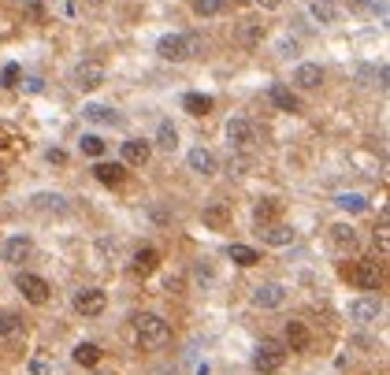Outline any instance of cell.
Instances as JSON below:
<instances>
[{
  "label": "cell",
  "mask_w": 390,
  "mask_h": 375,
  "mask_svg": "<svg viewBox=\"0 0 390 375\" xmlns=\"http://www.w3.org/2000/svg\"><path fill=\"white\" fill-rule=\"evenodd\" d=\"M134 335H138L141 346L156 349V346H164V342L171 338V323L164 316H156V312H138L134 316Z\"/></svg>",
  "instance_id": "cell-1"
},
{
  "label": "cell",
  "mask_w": 390,
  "mask_h": 375,
  "mask_svg": "<svg viewBox=\"0 0 390 375\" xmlns=\"http://www.w3.org/2000/svg\"><path fill=\"white\" fill-rule=\"evenodd\" d=\"M156 53L160 60H171V63H183L197 53V38H186V34H164L156 41Z\"/></svg>",
  "instance_id": "cell-2"
},
{
  "label": "cell",
  "mask_w": 390,
  "mask_h": 375,
  "mask_svg": "<svg viewBox=\"0 0 390 375\" xmlns=\"http://www.w3.org/2000/svg\"><path fill=\"white\" fill-rule=\"evenodd\" d=\"M283 361H286V346H279V342H271V338H264L253 353V364H256L260 375H275L283 368Z\"/></svg>",
  "instance_id": "cell-3"
},
{
  "label": "cell",
  "mask_w": 390,
  "mask_h": 375,
  "mask_svg": "<svg viewBox=\"0 0 390 375\" xmlns=\"http://www.w3.org/2000/svg\"><path fill=\"white\" fill-rule=\"evenodd\" d=\"M15 290H19L30 305H45L48 298H53V286H48L41 275H34V271H19V275H15Z\"/></svg>",
  "instance_id": "cell-4"
},
{
  "label": "cell",
  "mask_w": 390,
  "mask_h": 375,
  "mask_svg": "<svg viewBox=\"0 0 390 375\" xmlns=\"http://www.w3.org/2000/svg\"><path fill=\"white\" fill-rule=\"evenodd\" d=\"M350 279L357 290H379L383 286V260H357L350 268Z\"/></svg>",
  "instance_id": "cell-5"
},
{
  "label": "cell",
  "mask_w": 390,
  "mask_h": 375,
  "mask_svg": "<svg viewBox=\"0 0 390 375\" xmlns=\"http://www.w3.org/2000/svg\"><path fill=\"white\" fill-rule=\"evenodd\" d=\"M101 82H104V67H101L97 60H82V63L71 71V86L82 89V93H93Z\"/></svg>",
  "instance_id": "cell-6"
},
{
  "label": "cell",
  "mask_w": 390,
  "mask_h": 375,
  "mask_svg": "<svg viewBox=\"0 0 390 375\" xmlns=\"http://www.w3.org/2000/svg\"><path fill=\"white\" fill-rule=\"evenodd\" d=\"M104 308H108V293H104V290L86 286V290L75 293V312H78V316H101Z\"/></svg>",
  "instance_id": "cell-7"
},
{
  "label": "cell",
  "mask_w": 390,
  "mask_h": 375,
  "mask_svg": "<svg viewBox=\"0 0 390 375\" xmlns=\"http://www.w3.org/2000/svg\"><path fill=\"white\" fill-rule=\"evenodd\" d=\"M350 320L361 323V327H368V323H379V320H383V301H376V298H353V301H350Z\"/></svg>",
  "instance_id": "cell-8"
},
{
  "label": "cell",
  "mask_w": 390,
  "mask_h": 375,
  "mask_svg": "<svg viewBox=\"0 0 390 375\" xmlns=\"http://www.w3.org/2000/svg\"><path fill=\"white\" fill-rule=\"evenodd\" d=\"M227 141H231L234 149H249V145L256 141V126L246 116H234L231 123H227Z\"/></svg>",
  "instance_id": "cell-9"
},
{
  "label": "cell",
  "mask_w": 390,
  "mask_h": 375,
  "mask_svg": "<svg viewBox=\"0 0 390 375\" xmlns=\"http://www.w3.org/2000/svg\"><path fill=\"white\" fill-rule=\"evenodd\" d=\"M156 268H160V253L153 246H141L134 256H130V275H134V279H149Z\"/></svg>",
  "instance_id": "cell-10"
},
{
  "label": "cell",
  "mask_w": 390,
  "mask_h": 375,
  "mask_svg": "<svg viewBox=\"0 0 390 375\" xmlns=\"http://www.w3.org/2000/svg\"><path fill=\"white\" fill-rule=\"evenodd\" d=\"M30 253H34V241L26 234H11L4 241V249H0V256H4L8 264H23V260H30Z\"/></svg>",
  "instance_id": "cell-11"
},
{
  "label": "cell",
  "mask_w": 390,
  "mask_h": 375,
  "mask_svg": "<svg viewBox=\"0 0 390 375\" xmlns=\"http://www.w3.org/2000/svg\"><path fill=\"white\" fill-rule=\"evenodd\" d=\"M149 156H153V141H145V138H130V141H123V164L141 168V164H149Z\"/></svg>",
  "instance_id": "cell-12"
},
{
  "label": "cell",
  "mask_w": 390,
  "mask_h": 375,
  "mask_svg": "<svg viewBox=\"0 0 390 375\" xmlns=\"http://www.w3.org/2000/svg\"><path fill=\"white\" fill-rule=\"evenodd\" d=\"M186 164H190L193 175H216V156H212V149H205V145H193L186 153Z\"/></svg>",
  "instance_id": "cell-13"
},
{
  "label": "cell",
  "mask_w": 390,
  "mask_h": 375,
  "mask_svg": "<svg viewBox=\"0 0 390 375\" xmlns=\"http://www.w3.org/2000/svg\"><path fill=\"white\" fill-rule=\"evenodd\" d=\"M283 301H286V290L279 283H264V286L253 290V305L256 308H279Z\"/></svg>",
  "instance_id": "cell-14"
},
{
  "label": "cell",
  "mask_w": 390,
  "mask_h": 375,
  "mask_svg": "<svg viewBox=\"0 0 390 375\" xmlns=\"http://www.w3.org/2000/svg\"><path fill=\"white\" fill-rule=\"evenodd\" d=\"M260 238L268 241V246H275V249H283V246H290L294 241V227H286V223H264L260 227Z\"/></svg>",
  "instance_id": "cell-15"
},
{
  "label": "cell",
  "mask_w": 390,
  "mask_h": 375,
  "mask_svg": "<svg viewBox=\"0 0 390 375\" xmlns=\"http://www.w3.org/2000/svg\"><path fill=\"white\" fill-rule=\"evenodd\" d=\"M93 175H97V183H104V186H119L123 178H126V164H116V160H97L93 164Z\"/></svg>",
  "instance_id": "cell-16"
},
{
  "label": "cell",
  "mask_w": 390,
  "mask_h": 375,
  "mask_svg": "<svg viewBox=\"0 0 390 375\" xmlns=\"http://www.w3.org/2000/svg\"><path fill=\"white\" fill-rule=\"evenodd\" d=\"M201 223L208 227V231H227V227H231V208L208 205V208H201Z\"/></svg>",
  "instance_id": "cell-17"
},
{
  "label": "cell",
  "mask_w": 390,
  "mask_h": 375,
  "mask_svg": "<svg viewBox=\"0 0 390 375\" xmlns=\"http://www.w3.org/2000/svg\"><path fill=\"white\" fill-rule=\"evenodd\" d=\"M308 342H313V335H308L305 323H301V320H290V323H286V349L305 353V349H308Z\"/></svg>",
  "instance_id": "cell-18"
},
{
  "label": "cell",
  "mask_w": 390,
  "mask_h": 375,
  "mask_svg": "<svg viewBox=\"0 0 390 375\" xmlns=\"http://www.w3.org/2000/svg\"><path fill=\"white\" fill-rule=\"evenodd\" d=\"M264 34H268V30H264V23H260V19H242L238 23V41L246 45V48L260 45V41H264Z\"/></svg>",
  "instance_id": "cell-19"
},
{
  "label": "cell",
  "mask_w": 390,
  "mask_h": 375,
  "mask_svg": "<svg viewBox=\"0 0 390 375\" xmlns=\"http://www.w3.org/2000/svg\"><path fill=\"white\" fill-rule=\"evenodd\" d=\"M268 97H271V104L279 112H301V97L294 89H286V86H271Z\"/></svg>",
  "instance_id": "cell-20"
},
{
  "label": "cell",
  "mask_w": 390,
  "mask_h": 375,
  "mask_svg": "<svg viewBox=\"0 0 390 375\" xmlns=\"http://www.w3.org/2000/svg\"><path fill=\"white\" fill-rule=\"evenodd\" d=\"M294 82L301 89H316L323 82V71H320V63H298V71H294Z\"/></svg>",
  "instance_id": "cell-21"
},
{
  "label": "cell",
  "mask_w": 390,
  "mask_h": 375,
  "mask_svg": "<svg viewBox=\"0 0 390 375\" xmlns=\"http://www.w3.org/2000/svg\"><path fill=\"white\" fill-rule=\"evenodd\" d=\"M331 241H335V249L350 253V249H357V231H353L350 223H335L331 227Z\"/></svg>",
  "instance_id": "cell-22"
},
{
  "label": "cell",
  "mask_w": 390,
  "mask_h": 375,
  "mask_svg": "<svg viewBox=\"0 0 390 375\" xmlns=\"http://www.w3.org/2000/svg\"><path fill=\"white\" fill-rule=\"evenodd\" d=\"M23 335H26L23 316H15V312H4V316H0V338L15 342V338H23Z\"/></svg>",
  "instance_id": "cell-23"
},
{
  "label": "cell",
  "mask_w": 390,
  "mask_h": 375,
  "mask_svg": "<svg viewBox=\"0 0 390 375\" xmlns=\"http://www.w3.org/2000/svg\"><path fill=\"white\" fill-rule=\"evenodd\" d=\"M183 108L190 112V116H208V112H212V97H208V93H186L183 97Z\"/></svg>",
  "instance_id": "cell-24"
},
{
  "label": "cell",
  "mask_w": 390,
  "mask_h": 375,
  "mask_svg": "<svg viewBox=\"0 0 390 375\" xmlns=\"http://www.w3.org/2000/svg\"><path fill=\"white\" fill-rule=\"evenodd\" d=\"M82 116H86L90 123H104V126H119V123H123L116 112L104 108V104H86V108H82Z\"/></svg>",
  "instance_id": "cell-25"
},
{
  "label": "cell",
  "mask_w": 390,
  "mask_h": 375,
  "mask_svg": "<svg viewBox=\"0 0 390 375\" xmlns=\"http://www.w3.org/2000/svg\"><path fill=\"white\" fill-rule=\"evenodd\" d=\"M75 364H82V368H93V364H101V346H93V342H82V346H75Z\"/></svg>",
  "instance_id": "cell-26"
},
{
  "label": "cell",
  "mask_w": 390,
  "mask_h": 375,
  "mask_svg": "<svg viewBox=\"0 0 390 375\" xmlns=\"http://www.w3.org/2000/svg\"><path fill=\"white\" fill-rule=\"evenodd\" d=\"M275 216H279V201H275V197H264V201H256V205H253V219H256L260 227L271 223Z\"/></svg>",
  "instance_id": "cell-27"
},
{
  "label": "cell",
  "mask_w": 390,
  "mask_h": 375,
  "mask_svg": "<svg viewBox=\"0 0 390 375\" xmlns=\"http://www.w3.org/2000/svg\"><path fill=\"white\" fill-rule=\"evenodd\" d=\"M78 149H82V156H90V160H101L104 156V138L101 134H82Z\"/></svg>",
  "instance_id": "cell-28"
},
{
  "label": "cell",
  "mask_w": 390,
  "mask_h": 375,
  "mask_svg": "<svg viewBox=\"0 0 390 375\" xmlns=\"http://www.w3.org/2000/svg\"><path fill=\"white\" fill-rule=\"evenodd\" d=\"M227 256H231L238 268H253L256 260H260V253H256V249H249V246H231V249H227Z\"/></svg>",
  "instance_id": "cell-29"
},
{
  "label": "cell",
  "mask_w": 390,
  "mask_h": 375,
  "mask_svg": "<svg viewBox=\"0 0 390 375\" xmlns=\"http://www.w3.org/2000/svg\"><path fill=\"white\" fill-rule=\"evenodd\" d=\"M335 205L342 208V212H350V216H357V212H364V208H368V201L361 197V193H338Z\"/></svg>",
  "instance_id": "cell-30"
},
{
  "label": "cell",
  "mask_w": 390,
  "mask_h": 375,
  "mask_svg": "<svg viewBox=\"0 0 390 375\" xmlns=\"http://www.w3.org/2000/svg\"><path fill=\"white\" fill-rule=\"evenodd\" d=\"M156 145H160V149H168V153H175V149H178V130H175L171 123H160V130H156Z\"/></svg>",
  "instance_id": "cell-31"
},
{
  "label": "cell",
  "mask_w": 390,
  "mask_h": 375,
  "mask_svg": "<svg viewBox=\"0 0 390 375\" xmlns=\"http://www.w3.org/2000/svg\"><path fill=\"white\" fill-rule=\"evenodd\" d=\"M346 8L353 11V15H386V8L383 4H376V0H346Z\"/></svg>",
  "instance_id": "cell-32"
},
{
  "label": "cell",
  "mask_w": 390,
  "mask_h": 375,
  "mask_svg": "<svg viewBox=\"0 0 390 375\" xmlns=\"http://www.w3.org/2000/svg\"><path fill=\"white\" fill-rule=\"evenodd\" d=\"M34 208H41V212H48V208H53V212H63V197H60V193H38V197H34Z\"/></svg>",
  "instance_id": "cell-33"
},
{
  "label": "cell",
  "mask_w": 390,
  "mask_h": 375,
  "mask_svg": "<svg viewBox=\"0 0 390 375\" xmlns=\"http://www.w3.org/2000/svg\"><path fill=\"white\" fill-rule=\"evenodd\" d=\"M313 19L335 23V4H331V0H313Z\"/></svg>",
  "instance_id": "cell-34"
},
{
  "label": "cell",
  "mask_w": 390,
  "mask_h": 375,
  "mask_svg": "<svg viewBox=\"0 0 390 375\" xmlns=\"http://www.w3.org/2000/svg\"><path fill=\"white\" fill-rule=\"evenodd\" d=\"M193 11L205 15V19H212V15L223 11V0H193Z\"/></svg>",
  "instance_id": "cell-35"
},
{
  "label": "cell",
  "mask_w": 390,
  "mask_h": 375,
  "mask_svg": "<svg viewBox=\"0 0 390 375\" xmlns=\"http://www.w3.org/2000/svg\"><path fill=\"white\" fill-rule=\"evenodd\" d=\"M19 75H23V71H19V63H8V67L0 71V82L11 89V86H19Z\"/></svg>",
  "instance_id": "cell-36"
},
{
  "label": "cell",
  "mask_w": 390,
  "mask_h": 375,
  "mask_svg": "<svg viewBox=\"0 0 390 375\" xmlns=\"http://www.w3.org/2000/svg\"><path fill=\"white\" fill-rule=\"evenodd\" d=\"M26 15H30L34 23H41V19H45V8L38 4V0H26Z\"/></svg>",
  "instance_id": "cell-37"
},
{
  "label": "cell",
  "mask_w": 390,
  "mask_h": 375,
  "mask_svg": "<svg viewBox=\"0 0 390 375\" xmlns=\"http://www.w3.org/2000/svg\"><path fill=\"white\" fill-rule=\"evenodd\" d=\"M279 56H298V41H279Z\"/></svg>",
  "instance_id": "cell-38"
},
{
  "label": "cell",
  "mask_w": 390,
  "mask_h": 375,
  "mask_svg": "<svg viewBox=\"0 0 390 375\" xmlns=\"http://www.w3.org/2000/svg\"><path fill=\"white\" fill-rule=\"evenodd\" d=\"M45 156H48V164H63V160H67V156H63L60 149H48Z\"/></svg>",
  "instance_id": "cell-39"
},
{
  "label": "cell",
  "mask_w": 390,
  "mask_h": 375,
  "mask_svg": "<svg viewBox=\"0 0 390 375\" xmlns=\"http://www.w3.org/2000/svg\"><path fill=\"white\" fill-rule=\"evenodd\" d=\"M0 138H4L0 145H11V141H15V130H11V126H0Z\"/></svg>",
  "instance_id": "cell-40"
},
{
  "label": "cell",
  "mask_w": 390,
  "mask_h": 375,
  "mask_svg": "<svg viewBox=\"0 0 390 375\" xmlns=\"http://www.w3.org/2000/svg\"><path fill=\"white\" fill-rule=\"evenodd\" d=\"M376 246L386 249V227H379V231H376Z\"/></svg>",
  "instance_id": "cell-41"
},
{
  "label": "cell",
  "mask_w": 390,
  "mask_h": 375,
  "mask_svg": "<svg viewBox=\"0 0 390 375\" xmlns=\"http://www.w3.org/2000/svg\"><path fill=\"white\" fill-rule=\"evenodd\" d=\"M256 4H260V8H268V11H275V8L283 4V0H256Z\"/></svg>",
  "instance_id": "cell-42"
},
{
  "label": "cell",
  "mask_w": 390,
  "mask_h": 375,
  "mask_svg": "<svg viewBox=\"0 0 390 375\" xmlns=\"http://www.w3.org/2000/svg\"><path fill=\"white\" fill-rule=\"evenodd\" d=\"M4 186H8V175H4V171H0V193H4Z\"/></svg>",
  "instance_id": "cell-43"
}]
</instances>
